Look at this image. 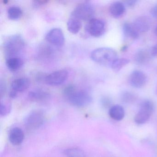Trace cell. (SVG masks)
I'll return each mask as SVG.
<instances>
[{
  "label": "cell",
  "instance_id": "obj_1",
  "mask_svg": "<svg viewBox=\"0 0 157 157\" xmlns=\"http://www.w3.org/2000/svg\"><path fill=\"white\" fill-rule=\"evenodd\" d=\"M63 94L72 105L77 107H84L91 103L92 98L89 93L83 90H78L72 85L66 86Z\"/></svg>",
  "mask_w": 157,
  "mask_h": 157
},
{
  "label": "cell",
  "instance_id": "obj_2",
  "mask_svg": "<svg viewBox=\"0 0 157 157\" xmlns=\"http://www.w3.org/2000/svg\"><path fill=\"white\" fill-rule=\"evenodd\" d=\"M90 56L94 62L102 66L110 67L118 58L117 52L109 48H100L94 49L92 52Z\"/></svg>",
  "mask_w": 157,
  "mask_h": 157
},
{
  "label": "cell",
  "instance_id": "obj_3",
  "mask_svg": "<svg viewBox=\"0 0 157 157\" xmlns=\"http://www.w3.org/2000/svg\"><path fill=\"white\" fill-rule=\"evenodd\" d=\"M25 46V42L20 35L16 34L8 37L3 45L4 52L9 58L16 57Z\"/></svg>",
  "mask_w": 157,
  "mask_h": 157
},
{
  "label": "cell",
  "instance_id": "obj_4",
  "mask_svg": "<svg viewBox=\"0 0 157 157\" xmlns=\"http://www.w3.org/2000/svg\"><path fill=\"white\" fill-rule=\"evenodd\" d=\"M94 9L92 4L89 2H83L75 8L71 14V17L80 21H89L94 19Z\"/></svg>",
  "mask_w": 157,
  "mask_h": 157
},
{
  "label": "cell",
  "instance_id": "obj_5",
  "mask_svg": "<svg viewBox=\"0 0 157 157\" xmlns=\"http://www.w3.org/2000/svg\"><path fill=\"white\" fill-rule=\"evenodd\" d=\"M153 103L150 100H145L140 104L139 110L135 116L134 120L138 124L147 123L154 111Z\"/></svg>",
  "mask_w": 157,
  "mask_h": 157
},
{
  "label": "cell",
  "instance_id": "obj_6",
  "mask_svg": "<svg viewBox=\"0 0 157 157\" xmlns=\"http://www.w3.org/2000/svg\"><path fill=\"white\" fill-rule=\"evenodd\" d=\"M105 23L100 19H92L88 21L86 26L87 33L95 37H99L102 36L105 33Z\"/></svg>",
  "mask_w": 157,
  "mask_h": 157
},
{
  "label": "cell",
  "instance_id": "obj_7",
  "mask_svg": "<svg viewBox=\"0 0 157 157\" xmlns=\"http://www.w3.org/2000/svg\"><path fill=\"white\" fill-rule=\"evenodd\" d=\"M68 77V72L65 70L56 71L47 75L45 78V82L51 86H57L64 83Z\"/></svg>",
  "mask_w": 157,
  "mask_h": 157
},
{
  "label": "cell",
  "instance_id": "obj_8",
  "mask_svg": "<svg viewBox=\"0 0 157 157\" xmlns=\"http://www.w3.org/2000/svg\"><path fill=\"white\" fill-rule=\"evenodd\" d=\"M46 41L49 44L56 47H62L65 44V38L63 31L59 28L51 29L45 36Z\"/></svg>",
  "mask_w": 157,
  "mask_h": 157
},
{
  "label": "cell",
  "instance_id": "obj_9",
  "mask_svg": "<svg viewBox=\"0 0 157 157\" xmlns=\"http://www.w3.org/2000/svg\"><path fill=\"white\" fill-rule=\"evenodd\" d=\"M44 120L43 112L35 110L29 113L25 120L26 127L30 129H35L42 125Z\"/></svg>",
  "mask_w": 157,
  "mask_h": 157
},
{
  "label": "cell",
  "instance_id": "obj_10",
  "mask_svg": "<svg viewBox=\"0 0 157 157\" xmlns=\"http://www.w3.org/2000/svg\"><path fill=\"white\" fill-rule=\"evenodd\" d=\"M147 77L143 71L140 70L134 71L129 77L130 85L135 88H141L146 84Z\"/></svg>",
  "mask_w": 157,
  "mask_h": 157
},
{
  "label": "cell",
  "instance_id": "obj_11",
  "mask_svg": "<svg viewBox=\"0 0 157 157\" xmlns=\"http://www.w3.org/2000/svg\"><path fill=\"white\" fill-rule=\"evenodd\" d=\"M132 24L139 33H144L150 29L151 21L147 16H141L137 18Z\"/></svg>",
  "mask_w": 157,
  "mask_h": 157
},
{
  "label": "cell",
  "instance_id": "obj_12",
  "mask_svg": "<svg viewBox=\"0 0 157 157\" xmlns=\"http://www.w3.org/2000/svg\"><path fill=\"white\" fill-rule=\"evenodd\" d=\"M152 56L151 51L148 49H140L135 54L134 60L136 64L139 65H144L148 63Z\"/></svg>",
  "mask_w": 157,
  "mask_h": 157
},
{
  "label": "cell",
  "instance_id": "obj_13",
  "mask_svg": "<svg viewBox=\"0 0 157 157\" xmlns=\"http://www.w3.org/2000/svg\"><path fill=\"white\" fill-rule=\"evenodd\" d=\"M31 82L26 78H19L13 81L11 83L12 90L16 92H22L29 88Z\"/></svg>",
  "mask_w": 157,
  "mask_h": 157
},
{
  "label": "cell",
  "instance_id": "obj_14",
  "mask_svg": "<svg viewBox=\"0 0 157 157\" xmlns=\"http://www.w3.org/2000/svg\"><path fill=\"white\" fill-rule=\"evenodd\" d=\"M125 6L121 2H113L109 7L110 14L115 18L121 17L125 12Z\"/></svg>",
  "mask_w": 157,
  "mask_h": 157
},
{
  "label": "cell",
  "instance_id": "obj_15",
  "mask_svg": "<svg viewBox=\"0 0 157 157\" xmlns=\"http://www.w3.org/2000/svg\"><path fill=\"white\" fill-rule=\"evenodd\" d=\"M123 32L125 39L136 40L139 36L140 34L137 32L133 24L124 23L123 25Z\"/></svg>",
  "mask_w": 157,
  "mask_h": 157
},
{
  "label": "cell",
  "instance_id": "obj_16",
  "mask_svg": "<svg viewBox=\"0 0 157 157\" xmlns=\"http://www.w3.org/2000/svg\"><path fill=\"white\" fill-rule=\"evenodd\" d=\"M24 139V133L21 128H15L11 130L9 135V139L13 145H20L23 141Z\"/></svg>",
  "mask_w": 157,
  "mask_h": 157
},
{
  "label": "cell",
  "instance_id": "obj_17",
  "mask_svg": "<svg viewBox=\"0 0 157 157\" xmlns=\"http://www.w3.org/2000/svg\"><path fill=\"white\" fill-rule=\"evenodd\" d=\"M109 114L112 119L116 121H120L124 117V110L119 105H113L109 109Z\"/></svg>",
  "mask_w": 157,
  "mask_h": 157
},
{
  "label": "cell",
  "instance_id": "obj_18",
  "mask_svg": "<svg viewBox=\"0 0 157 157\" xmlns=\"http://www.w3.org/2000/svg\"><path fill=\"white\" fill-rule=\"evenodd\" d=\"M23 65L24 61L22 59L17 56L9 58L6 61L7 67L12 71L19 70Z\"/></svg>",
  "mask_w": 157,
  "mask_h": 157
},
{
  "label": "cell",
  "instance_id": "obj_19",
  "mask_svg": "<svg viewBox=\"0 0 157 157\" xmlns=\"http://www.w3.org/2000/svg\"><path fill=\"white\" fill-rule=\"evenodd\" d=\"M49 94L47 92L40 89L34 90L29 93V99L33 101H44L48 98Z\"/></svg>",
  "mask_w": 157,
  "mask_h": 157
},
{
  "label": "cell",
  "instance_id": "obj_20",
  "mask_svg": "<svg viewBox=\"0 0 157 157\" xmlns=\"http://www.w3.org/2000/svg\"><path fill=\"white\" fill-rule=\"evenodd\" d=\"M67 27L70 33L73 34H76L79 33L81 29L82 23L81 21L77 18L71 17L68 21Z\"/></svg>",
  "mask_w": 157,
  "mask_h": 157
},
{
  "label": "cell",
  "instance_id": "obj_21",
  "mask_svg": "<svg viewBox=\"0 0 157 157\" xmlns=\"http://www.w3.org/2000/svg\"><path fill=\"white\" fill-rule=\"evenodd\" d=\"M23 15V11L20 7L13 6L8 10V18L11 20L16 21L19 20Z\"/></svg>",
  "mask_w": 157,
  "mask_h": 157
},
{
  "label": "cell",
  "instance_id": "obj_22",
  "mask_svg": "<svg viewBox=\"0 0 157 157\" xmlns=\"http://www.w3.org/2000/svg\"><path fill=\"white\" fill-rule=\"evenodd\" d=\"M129 60L126 58H117L111 65L112 69L115 72L120 71L125 66L129 63Z\"/></svg>",
  "mask_w": 157,
  "mask_h": 157
},
{
  "label": "cell",
  "instance_id": "obj_23",
  "mask_svg": "<svg viewBox=\"0 0 157 157\" xmlns=\"http://www.w3.org/2000/svg\"><path fill=\"white\" fill-rule=\"evenodd\" d=\"M64 154L67 157H87L83 151L78 148H70L64 151Z\"/></svg>",
  "mask_w": 157,
  "mask_h": 157
},
{
  "label": "cell",
  "instance_id": "obj_24",
  "mask_svg": "<svg viewBox=\"0 0 157 157\" xmlns=\"http://www.w3.org/2000/svg\"><path fill=\"white\" fill-rule=\"evenodd\" d=\"M121 101L127 104H130L134 102L136 99V96L133 93L129 91H124L121 94Z\"/></svg>",
  "mask_w": 157,
  "mask_h": 157
},
{
  "label": "cell",
  "instance_id": "obj_25",
  "mask_svg": "<svg viewBox=\"0 0 157 157\" xmlns=\"http://www.w3.org/2000/svg\"><path fill=\"white\" fill-rule=\"evenodd\" d=\"M11 110V106L8 103L1 102L0 107V113L2 116L7 115L10 113Z\"/></svg>",
  "mask_w": 157,
  "mask_h": 157
},
{
  "label": "cell",
  "instance_id": "obj_26",
  "mask_svg": "<svg viewBox=\"0 0 157 157\" xmlns=\"http://www.w3.org/2000/svg\"><path fill=\"white\" fill-rule=\"evenodd\" d=\"M137 2V1H136V0H128V1H124L123 2L125 6L131 8L135 6Z\"/></svg>",
  "mask_w": 157,
  "mask_h": 157
},
{
  "label": "cell",
  "instance_id": "obj_27",
  "mask_svg": "<svg viewBox=\"0 0 157 157\" xmlns=\"http://www.w3.org/2000/svg\"><path fill=\"white\" fill-rule=\"evenodd\" d=\"M101 104L104 107H108L111 104V101L108 97H104L101 100Z\"/></svg>",
  "mask_w": 157,
  "mask_h": 157
},
{
  "label": "cell",
  "instance_id": "obj_28",
  "mask_svg": "<svg viewBox=\"0 0 157 157\" xmlns=\"http://www.w3.org/2000/svg\"><path fill=\"white\" fill-rule=\"evenodd\" d=\"M151 13V15L154 18H157V3L152 7Z\"/></svg>",
  "mask_w": 157,
  "mask_h": 157
},
{
  "label": "cell",
  "instance_id": "obj_29",
  "mask_svg": "<svg viewBox=\"0 0 157 157\" xmlns=\"http://www.w3.org/2000/svg\"><path fill=\"white\" fill-rule=\"evenodd\" d=\"M152 56H157V44H156L151 50Z\"/></svg>",
  "mask_w": 157,
  "mask_h": 157
},
{
  "label": "cell",
  "instance_id": "obj_30",
  "mask_svg": "<svg viewBox=\"0 0 157 157\" xmlns=\"http://www.w3.org/2000/svg\"><path fill=\"white\" fill-rule=\"evenodd\" d=\"M18 93L12 90L10 93V96L11 98H15L18 95Z\"/></svg>",
  "mask_w": 157,
  "mask_h": 157
},
{
  "label": "cell",
  "instance_id": "obj_31",
  "mask_svg": "<svg viewBox=\"0 0 157 157\" xmlns=\"http://www.w3.org/2000/svg\"><path fill=\"white\" fill-rule=\"evenodd\" d=\"M128 46L126 45L124 46L123 47L121 48V51H123V52H124L127 49Z\"/></svg>",
  "mask_w": 157,
  "mask_h": 157
},
{
  "label": "cell",
  "instance_id": "obj_32",
  "mask_svg": "<svg viewBox=\"0 0 157 157\" xmlns=\"http://www.w3.org/2000/svg\"><path fill=\"white\" fill-rule=\"evenodd\" d=\"M155 33H156L157 35V26L156 27V28H155Z\"/></svg>",
  "mask_w": 157,
  "mask_h": 157
},
{
  "label": "cell",
  "instance_id": "obj_33",
  "mask_svg": "<svg viewBox=\"0 0 157 157\" xmlns=\"http://www.w3.org/2000/svg\"></svg>",
  "mask_w": 157,
  "mask_h": 157
}]
</instances>
